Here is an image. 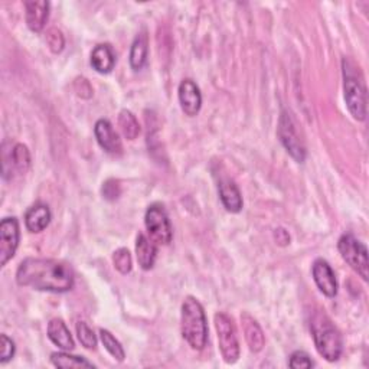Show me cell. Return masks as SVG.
Returning <instances> with one entry per match:
<instances>
[{"label": "cell", "mask_w": 369, "mask_h": 369, "mask_svg": "<svg viewBox=\"0 0 369 369\" xmlns=\"http://www.w3.org/2000/svg\"><path fill=\"white\" fill-rule=\"evenodd\" d=\"M116 64V55L110 45H97L91 54V65L100 74H109Z\"/></svg>", "instance_id": "20"}, {"label": "cell", "mask_w": 369, "mask_h": 369, "mask_svg": "<svg viewBox=\"0 0 369 369\" xmlns=\"http://www.w3.org/2000/svg\"><path fill=\"white\" fill-rule=\"evenodd\" d=\"M10 163V169L5 179L12 178V172L16 171L17 173H26L31 168V155L26 146L24 145H15L13 149H10V153L3 150V168H8Z\"/></svg>", "instance_id": "14"}, {"label": "cell", "mask_w": 369, "mask_h": 369, "mask_svg": "<svg viewBox=\"0 0 369 369\" xmlns=\"http://www.w3.org/2000/svg\"><path fill=\"white\" fill-rule=\"evenodd\" d=\"M48 338L63 351H72L75 347V342L71 336V332L68 331L64 320L61 319H52L48 323Z\"/></svg>", "instance_id": "17"}, {"label": "cell", "mask_w": 369, "mask_h": 369, "mask_svg": "<svg viewBox=\"0 0 369 369\" xmlns=\"http://www.w3.org/2000/svg\"><path fill=\"white\" fill-rule=\"evenodd\" d=\"M74 88L81 98H90L93 95V87L86 78H77Z\"/></svg>", "instance_id": "31"}, {"label": "cell", "mask_w": 369, "mask_h": 369, "mask_svg": "<svg viewBox=\"0 0 369 369\" xmlns=\"http://www.w3.org/2000/svg\"><path fill=\"white\" fill-rule=\"evenodd\" d=\"M121 194L120 184L114 179H109L104 184H102V195L109 201H116Z\"/></svg>", "instance_id": "30"}, {"label": "cell", "mask_w": 369, "mask_h": 369, "mask_svg": "<svg viewBox=\"0 0 369 369\" xmlns=\"http://www.w3.org/2000/svg\"><path fill=\"white\" fill-rule=\"evenodd\" d=\"M149 44H148V35L146 32H141L140 35L136 36L134 42L130 49V65L134 71H140L145 67L148 61V51H149Z\"/></svg>", "instance_id": "21"}, {"label": "cell", "mask_w": 369, "mask_h": 369, "mask_svg": "<svg viewBox=\"0 0 369 369\" xmlns=\"http://www.w3.org/2000/svg\"><path fill=\"white\" fill-rule=\"evenodd\" d=\"M182 336L195 351H202L208 342V323L202 304L192 296L182 303Z\"/></svg>", "instance_id": "2"}, {"label": "cell", "mask_w": 369, "mask_h": 369, "mask_svg": "<svg viewBox=\"0 0 369 369\" xmlns=\"http://www.w3.org/2000/svg\"><path fill=\"white\" fill-rule=\"evenodd\" d=\"M51 211L48 205L36 203L31 207L25 215V225L29 233H42L51 222Z\"/></svg>", "instance_id": "16"}, {"label": "cell", "mask_w": 369, "mask_h": 369, "mask_svg": "<svg viewBox=\"0 0 369 369\" xmlns=\"http://www.w3.org/2000/svg\"><path fill=\"white\" fill-rule=\"evenodd\" d=\"M100 338H101V342L102 345H104L106 350L110 352V355L113 358H116L118 362H123L126 358V354H125V350H123L121 343L106 329H101L100 331Z\"/></svg>", "instance_id": "24"}, {"label": "cell", "mask_w": 369, "mask_h": 369, "mask_svg": "<svg viewBox=\"0 0 369 369\" xmlns=\"http://www.w3.org/2000/svg\"><path fill=\"white\" fill-rule=\"evenodd\" d=\"M0 340H2V352H0V363H6L15 355V343L6 335L0 336Z\"/></svg>", "instance_id": "29"}, {"label": "cell", "mask_w": 369, "mask_h": 369, "mask_svg": "<svg viewBox=\"0 0 369 369\" xmlns=\"http://www.w3.org/2000/svg\"><path fill=\"white\" fill-rule=\"evenodd\" d=\"M338 249L342 258L351 265L362 280L368 281L369 278V262H368V250L365 245L356 240L352 234H345L338 242Z\"/></svg>", "instance_id": "5"}, {"label": "cell", "mask_w": 369, "mask_h": 369, "mask_svg": "<svg viewBox=\"0 0 369 369\" xmlns=\"http://www.w3.org/2000/svg\"><path fill=\"white\" fill-rule=\"evenodd\" d=\"M315 363L311 359V356L301 352V351H297L295 352L292 356H290V361H289V366L290 368H295V369H299V368H312Z\"/></svg>", "instance_id": "28"}, {"label": "cell", "mask_w": 369, "mask_h": 369, "mask_svg": "<svg viewBox=\"0 0 369 369\" xmlns=\"http://www.w3.org/2000/svg\"><path fill=\"white\" fill-rule=\"evenodd\" d=\"M19 235V222L16 218H5L0 222V265L2 267L15 257Z\"/></svg>", "instance_id": "9"}, {"label": "cell", "mask_w": 369, "mask_h": 369, "mask_svg": "<svg viewBox=\"0 0 369 369\" xmlns=\"http://www.w3.org/2000/svg\"><path fill=\"white\" fill-rule=\"evenodd\" d=\"M277 134H278L281 145L285 148L287 153H290V156L296 162L303 163L306 159V148L303 145V141L300 140V136L297 133V129H296L292 116L285 110L281 111Z\"/></svg>", "instance_id": "8"}, {"label": "cell", "mask_w": 369, "mask_h": 369, "mask_svg": "<svg viewBox=\"0 0 369 369\" xmlns=\"http://www.w3.org/2000/svg\"><path fill=\"white\" fill-rule=\"evenodd\" d=\"M16 281L33 290L64 293L74 287V272L67 262L52 258H26L19 264Z\"/></svg>", "instance_id": "1"}, {"label": "cell", "mask_w": 369, "mask_h": 369, "mask_svg": "<svg viewBox=\"0 0 369 369\" xmlns=\"http://www.w3.org/2000/svg\"><path fill=\"white\" fill-rule=\"evenodd\" d=\"M77 335H78L81 345L87 347V350H94V347L97 346V336L86 322L77 323Z\"/></svg>", "instance_id": "26"}, {"label": "cell", "mask_w": 369, "mask_h": 369, "mask_svg": "<svg viewBox=\"0 0 369 369\" xmlns=\"http://www.w3.org/2000/svg\"><path fill=\"white\" fill-rule=\"evenodd\" d=\"M179 102L182 111L189 116L195 117L201 107H202V95L199 87L194 83L192 79H183L179 86Z\"/></svg>", "instance_id": "12"}, {"label": "cell", "mask_w": 369, "mask_h": 369, "mask_svg": "<svg viewBox=\"0 0 369 369\" xmlns=\"http://www.w3.org/2000/svg\"><path fill=\"white\" fill-rule=\"evenodd\" d=\"M215 329L218 333L219 351L227 363H235L240 358V342L233 319L225 313L215 315Z\"/></svg>", "instance_id": "6"}, {"label": "cell", "mask_w": 369, "mask_h": 369, "mask_svg": "<svg viewBox=\"0 0 369 369\" xmlns=\"http://www.w3.org/2000/svg\"><path fill=\"white\" fill-rule=\"evenodd\" d=\"M343 91L346 107L358 121L366 118V93L362 81L355 75L350 63L343 61Z\"/></svg>", "instance_id": "4"}, {"label": "cell", "mask_w": 369, "mask_h": 369, "mask_svg": "<svg viewBox=\"0 0 369 369\" xmlns=\"http://www.w3.org/2000/svg\"><path fill=\"white\" fill-rule=\"evenodd\" d=\"M313 280L316 283V285L319 287V290L327 296V297H335L338 295V281H336V276L335 272L332 270V267L329 265L326 260H316L313 264Z\"/></svg>", "instance_id": "11"}, {"label": "cell", "mask_w": 369, "mask_h": 369, "mask_svg": "<svg viewBox=\"0 0 369 369\" xmlns=\"http://www.w3.org/2000/svg\"><path fill=\"white\" fill-rule=\"evenodd\" d=\"M145 223L148 233L150 235V240L155 244L159 245H168L172 241L173 231H172V225L169 221V217L166 211L163 210L162 205L153 203L146 211L145 217Z\"/></svg>", "instance_id": "7"}, {"label": "cell", "mask_w": 369, "mask_h": 369, "mask_svg": "<svg viewBox=\"0 0 369 369\" xmlns=\"http://www.w3.org/2000/svg\"><path fill=\"white\" fill-rule=\"evenodd\" d=\"M113 262L117 272L121 274H129L133 269V261L127 249H120L113 254Z\"/></svg>", "instance_id": "25"}, {"label": "cell", "mask_w": 369, "mask_h": 369, "mask_svg": "<svg viewBox=\"0 0 369 369\" xmlns=\"http://www.w3.org/2000/svg\"><path fill=\"white\" fill-rule=\"evenodd\" d=\"M47 44L49 47V49L54 52V54H59L63 52L64 47H65V39H64V35L63 32H61L59 29L56 28H51L48 32H47Z\"/></svg>", "instance_id": "27"}, {"label": "cell", "mask_w": 369, "mask_h": 369, "mask_svg": "<svg viewBox=\"0 0 369 369\" xmlns=\"http://www.w3.org/2000/svg\"><path fill=\"white\" fill-rule=\"evenodd\" d=\"M26 25L32 32H40L49 17V3L45 0H29L25 3Z\"/></svg>", "instance_id": "13"}, {"label": "cell", "mask_w": 369, "mask_h": 369, "mask_svg": "<svg viewBox=\"0 0 369 369\" xmlns=\"http://www.w3.org/2000/svg\"><path fill=\"white\" fill-rule=\"evenodd\" d=\"M94 133H95V139L98 141V145L107 153L113 156H120L123 153L121 140L109 120L106 118L98 120L95 123Z\"/></svg>", "instance_id": "10"}, {"label": "cell", "mask_w": 369, "mask_h": 369, "mask_svg": "<svg viewBox=\"0 0 369 369\" xmlns=\"http://www.w3.org/2000/svg\"><path fill=\"white\" fill-rule=\"evenodd\" d=\"M218 191L225 210L233 214H237L242 210L241 192L231 179H221L218 183Z\"/></svg>", "instance_id": "15"}, {"label": "cell", "mask_w": 369, "mask_h": 369, "mask_svg": "<svg viewBox=\"0 0 369 369\" xmlns=\"http://www.w3.org/2000/svg\"><path fill=\"white\" fill-rule=\"evenodd\" d=\"M51 362L56 368H94V365L91 362H88L86 358L70 355L67 352L52 354Z\"/></svg>", "instance_id": "22"}, {"label": "cell", "mask_w": 369, "mask_h": 369, "mask_svg": "<svg viewBox=\"0 0 369 369\" xmlns=\"http://www.w3.org/2000/svg\"><path fill=\"white\" fill-rule=\"evenodd\" d=\"M241 322L244 327V333H245V340H247L250 350L253 352H260L262 351V347L265 345V338L261 331L260 324L247 313L241 315Z\"/></svg>", "instance_id": "19"}, {"label": "cell", "mask_w": 369, "mask_h": 369, "mask_svg": "<svg viewBox=\"0 0 369 369\" xmlns=\"http://www.w3.org/2000/svg\"><path fill=\"white\" fill-rule=\"evenodd\" d=\"M136 256L139 265L143 270H152L157 257L156 244L146 235L139 234L136 240Z\"/></svg>", "instance_id": "18"}, {"label": "cell", "mask_w": 369, "mask_h": 369, "mask_svg": "<svg viewBox=\"0 0 369 369\" xmlns=\"http://www.w3.org/2000/svg\"><path fill=\"white\" fill-rule=\"evenodd\" d=\"M311 327L319 355L326 361L336 362L343 351V340L333 323L324 313H315Z\"/></svg>", "instance_id": "3"}, {"label": "cell", "mask_w": 369, "mask_h": 369, "mask_svg": "<svg viewBox=\"0 0 369 369\" xmlns=\"http://www.w3.org/2000/svg\"><path fill=\"white\" fill-rule=\"evenodd\" d=\"M274 238H276L277 244L278 245H283V247H284V245H287V244L290 242V235H289V233H287L284 228H277L274 231Z\"/></svg>", "instance_id": "32"}, {"label": "cell", "mask_w": 369, "mask_h": 369, "mask_svg": "<svg viewBox=\"0 0 369 369\" xmlns=\"http://www.w3.org/2000/svg\"><path fill=\"white\" fill-rule=\"evenodd\" d=\"M118 127L127 140H134L140 134V126L137 118L133 116L132 111L123 110L118 116Z\"/></svg>", "instance_id": "23"}]
</instances>
